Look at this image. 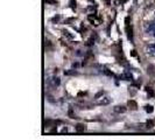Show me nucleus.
I'll list each match as a JSON object with an SVG mask.
<instances>
[{"instance_id": "2", "label": "nucleus", "mask_w": 155, "mask_h": 140, "mask_svg": "<svg viewBox=\"0 0 155 140\" xmlns=\"http://www.w3.org/2000/svg\"><path fill=\"white\" fill-rule=\"evenodd\" d=\"M110 102H111V98H110L109 96H101V97H96V103L98 104V105H107L110 104Z\"/></svg>"}, {"instance_id": "12", "label": "nucleus", "mask_w": 155, "mask_h": 140, "mask_svg": "<svg viewBox=\"0 0 155 140\" xmlns=\"http://www.w3.org/2000/svg\"><path fill=\"white\" fill-rule=\"evenodd\" d=\"M120 1H121V2H126V1H127V0H120Z\"/></svg>"}, {"instance_id": "4", "label": "nucleus", "mask_w": 155, "mask_h": 140, "mask_svg": "<svg viewBox=\"0 0 155 140\" xmlns=\"http://www.w3.org/2000/svg\"><path fill=\"white\" fill-rule=\"evenodd\" d=\"M87 19H89V21L92 22V25H94V26H99V23H101V19L97 18L94 14H93V15H89Z\"/></svg>"}, {"instance_id": "10", "label": "nucleus", "mask_w": 155, "mask_h": 140, "mask_svg": "<svg viewBox=\"0 0 155 140\" xmlns=\"http://www.w3.org/2000/svg\"><path fill=\"white\" fill-rule=\"evenodd\" d=\"M128 105H130V106H133V110H137V103H135V102L130 101L128 102Z\"/></svg>"}, {"instance_id": "9", "label": "nucleus", "mask_w": 155, "mask_h": 140, "mask_svg": "<svg viewBox=\"0 0 155 140\" xmlns=\"http://www.w3.org/2000/svg\"><path fill=\"white\" fill-rule=\"evenodd\" d=\"M145 110L147 111L148 113H152V112L154 111V109H153V106H152V105H146V106H145Z\"/></svg>"}, {"instance_id": "11", "label": "nucleus", "mask_w": 155, "mask_h": 140, "mask_svg": "<svg viewBox=\"0 0 155 140\" xmlns=\"http://www.w3.org/2000/svg\"><path fill=\"white\" fill-rule=\"evenodd\" d=\"M46 2H48V4H53V5L57 4V1H56V0H46Z\"/></svg>"}, {"instance_id": "7", "label": "nucleus", "mask_w": 155, "mask_h": 140, "mask_svg": "<svg viewBox=\"0 0 155 140\" xmlns=\"http://www.w3.org/2000/svg\"><path fill=\"white\" fill-rule=\"evenodd\" d=\"M126 108L125 106H123V105H118V106H114V109H113V111L116 112V113H124V112H126Z\"/></svg>"}, {"instance_id": "6", "label": "nucleus", "mask_w": 155, "mask_h": 140, "mask_svg": "<svg viewBox=\"0 0 155 140\" xmlns=\"http://www.w3.org/2000/svg\"><path fill=\"white\" fill-rule=\"evenodd\" d=\"M146 33H147L148 35H150V36L155 38V23H152V25L148 27L147 31H146Z\"/></svg>"}, {"instance_id": "5", "label": "nucleus", "mask_w": 155, "mask_h": 140, "mask_svg": "<svg viewBox=\"0 0 155 140\" xmlns=\"http://www.w3.org/2000/svg\"><path fill=\"white\" fill-rule=\"evenodd\" d=\"M126 31H127V36L128 39L132 41L133 40V34H132V27L130 28V25H128V18L126 19Z\"/></svg>"}, {"instance_id": "1", "label": "nucleus", "mask_w": 155, "mask_h": 140, "mask_svg": "<svg viewBox=\"0 0 155 140\" xmlns=\"http://www.w3.org/2000/svg\"><path fill=\"white\" fill-rule=\"evenodd\" d=\"M60 84H61V79L57 76H50L47 78V85L51 89H56L57 86H60Z\"/></svg>"}, {"instance_id": "3", "label": "nucleus", "mask_w": 155, "mask_h": 140, "mask_svg": "<svg viewBox=\"0 0 155 140\" xmlns=\"http://www.w3.org/2000/svg\"><path fill=\"white\" fill-rule=\"evenodd\" d=\"M146 54H147L148 56L155 57V43L149 45V46L146 47Z\"/></svg>"}, {"instance_id": "8", "label": "nucleus", "mask_w": 155, "mask_h": 140, "mask_svg": "<svg viewBox=\"0 0 155 140\" xmlns=\"http://www.w3.org/2000/svg\"><path fill=\"white\" fill-rule=\"evenodd\" d=\"M75 130H76V132H78V133H82V132H84L86 130V127L84 126L83 124H78L76 127H75Z\"/></svg>"}]
</instances>
